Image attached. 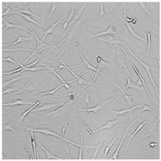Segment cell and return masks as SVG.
Masks as SVG:
<instances>
[{
	"label": "cell",
	"instance_id": "48",
	"mask_svg": "<svg viewBox=\"0 0 161 161\" xmlns=\"http://www.w3.org/2000/svg\"><path fill=\"white\" fill-rule=\"evenodd\" d=\"M14 14V9H11V8H10V7H8V8H7V10H5L4 12H2V17L10 16V15H11V14Z\"/></svg>",
	"mask_w": 161,
	"mask_h": 161
},
{
	"label": "cell",
	"instance_id": "40",
	"mask_svg": "<svg viewBox=\"0 0 161 161\" xmlns=\"http://www.w3.org/2000/svg\"><path fill=\"white\" fill-rule=\"evenodd\" d=\"M77 115H78V116H79V117H80V120L82 121V123H83V124H84V125H85V128H86V129H87V130H88V131H89V133H90V134H91V135H92V136H93V137H94V138H95V140H96V141H99V142H100V140H99V139H98V138H97V137H96V136H95L94 133H93V131H92V130H90V129H89V126H87V125H86V124H85V121H84V119H82V117L80 116V114H79V112H77Z\"/></svg>",
	"mask_w": 161,
	"mask_h": 161
},
{
	"label": "cell",
	"instance_id": "7",
	"mask_svg": "<svg viewBox=\"0 0 161 161\" xmlns=\"http://www.w3.org/2000/svg\"><path fill=\"white\" fill-rule=\"evenodd\" d=\"M120 94V93H117V94L115 95V96H114V97H112V98L111 99H108V100H106L105 101H104V102H102L101 104H99L97 106H96V107H91V108H81V107H77V106H76V105L74 104V106L76 107V108L79 109V110H80V111H87V112H91V111H93L94 112L95 115H97V112H98L100 110H101V109H103L104 107H107V105L110 102H111V101L114 100V99L116 98Z\"/></svg>",
	"mask_w": 161,
	"mask_h": 161
},
{
	"label": "cell",
	"instance_id": "26",
	"mask_svg": "<svg viewBox=\"0 0 161 161\" xmlns=\"http://www.w3.org/2000/svg\"><path fill=\"white\" fill-rule=\"evenodd\" d=\"M36 142L37 144H38L39 146H40V147L41 148V149H42L43 150H44V151L45 152V153H46V155H47V159H61V158L59 156H56L53 155L52 153H51L50 152H49L48 150V149H47L46 148L44 147V146H43L42 144L40 143V141H39L38 140H37V139H36Z\"/></svg>",
	"mask_w": 161,
	"mask_h": 161
},
{
	"label": "cell",
	"instance_id": "25",
	"mask_svg": "<svg viewBox=\"0 0 161 161\" xmlns=\"http://www.w3.org/2000/svg\"><path fill=\"white\" fill-rule=\"evenodd\" d=\"M63 105V104L58 103V104H45L43 106H41L39 108H36L32 112H36V111H46V110H49V109L54 108V107H57V106H61Z\"/></svg>",
	"mask_w": 161,
	"mask_h": 161
},
{
	"label": "cell",
	"instance_id": "29",
	"mask_svg": "<svg viewBox=\"0 0 161 161\" xmlns=\"http://www.w3.org/2000/svg\"><path fill=\"white\" fill-rule=\"evenodd\" d=\"M124 24L126 25V26L127 27V28H128V30H129V32H130V34L132 35V36H133V37H135V38L138 39V40H143L144 42H145V41H146L145 38H143V37H141V36H140V35L137 34V32H136L134 30H133V28H132V27H131V25H130V23L126 22V21H125V22H124Z\"/></svg>",
	"mask_w": 161,
	"mask_h": 161
},
{
	"label": "cell",
	"instance_id": "36",
	"mask_svg": "<svg viewBox=\"0 0 161 161\" xmlns=\"http://www.w3.org/2000/svg\"><path fill=\"white\" fill-rule=\"evenodd\" d=\"M40 104V101H37V102H36V103L32 105V107H30V108H28V110H27V111H25L24 113H23L22 114V115H21V119H20V123H21V122H22L23 120H24V119L25 118V116H26L27 115H28V113L29 112H31V111H32V110H33V109H35L36 107V106H38V105Z\"/></svg>",
	"mask_w": 161,
	"mask_h": 161
},
{
	"label": "cell",
	"instance_id": "47",
	"mask_svg": "<svg viewBox=\"0 0 161 161\" xmlns=\"http://www.w3.org/2000/svg\"><path fill=\"white\" fill-rule=\"evenodd\" d=\"M104 142H105V139H104L103 141H100V144H99V145L97 146V148H96V151H95V153H94V156H93V159H95L96 158V156H97V153H99V151H100V148L103 146L104 145Z\"/></svg>",
	"mask_w": 161,
	"mask_h": 161
},
{
	"label": "cell",
	"instance_id": "56",
	"mask_svg": "<svg viewBox=\"0 0 161 161\" xmlns=\"http://www.w3.org/2000/svg\"><path fill=\"white\" fill-rule=\"evenodd\" d=\"M159 117H157V119H156V120H155V123H154V124H153V127L156 126L157 125V123H159Z\"/></svg>",
	"mask_w": 161,
	"mask_h": 161
},
{
	"label": "cell",
	"instance_id": "37",
	"mask_svg": "<svg viewBox=\"0 0 161 161\" xmlns=\"http://www.w3.org/2000/svg\"><path fill=\"white\" fill-rule=\"evenodd\" d=\"M117 137H118V133H116V134H115V137H114V139H113L112 141H111V143L108 144L107 145H106V147H105V150H104V158H106V157H107V153H108L109 150H110V149L111 148V146H112V145H114V143H115V140H116Z\"/></svg>",
	"mask_w": 161,
	"mask_h": 161
},
{
	"label": "cell",
	"instance_id": "53",
	"mask_svg": "<svg viewBox=\"0 0 161 161\" xmlns=\"http://www.w3.org/2000/svg\"><path fill=\"white\" fill-rule=\"evenodd\" d=\"M157 145H158V143H157V142H151V143L149 144V145H148L147 147H146V149H151V148L156 147V146H157Z\"/></svg>",
	"mask_w": 161,
	"mask_h": 161
},
{
	"label": "cell",
	"instance_id": "5",
	"mask_svg": "<svg viewBox=\"0 0 161 161\" xmlns=\"http://www.w3.org/2000/svg\"><path fill=\"white\" fill-rule=\"evenodd\" d=\"M120 69L123 71V73L125 74V77L127 80V85H126L125 87H123V89H131L133 95H135V90H138L139 93H141V92H142V91L144 90V88H142V87L141 86H137L135 83L132 82V80H131V76L130 75V71L126 67H124V68L121 67Z\"/></svg>",
	"mask_w": 161,
	"mask_h": 161
},
{
	"label": "cell",
	"instance_id": "39",
	"mask_svg": "<svg viewBox=\"0 0 161 161\" xmlns=\"http://www.w3.org/2000/svg\"><path fill=\"white\" fill-rule=\"evenodd\" d=\"M57 6H58V3L57 2H53L52 3V6H51V10L50 12H49L48 15V17H47L46 18V21H48L49 20V19H51V17H52V15L54 14V11H55V10H56Z\"/></svg>",
	"mask_w": 161,
	"mask_h": 161
},
{
	"label": "cell",
	"instance_id": "30",
	"mask_svg": "<svg viewBox=\"0 0 161 161\" xmlns=\"http://www.w3.org/2000/svg\"><path fill=\"white\" fill-rule=\"evenodd\" d=\"M14 13H16V14H19V15H21V16L22 17V18H24L25 19V20L28 21H29V22L33 23V24L37 25H39V26L43 27V28H45V29H47L46 26H44V25H43L42 24H40V23H39V22H37V21H35V20H33V19H32V18H31V16H28V15H25V14H21V13H18V12H17V11H15V10H14Z\"/></svg>",
	"mask_w": 161,
	"mask_h": 161
},
{
	"label": "cell",
	"instance_id": "10",
	"mask_svg": "<svg viewBox=\"0 0 161 161\" xmlns=\"http://www.w3.org/2000/svg\"><path fill=\"white\" fill-rule=\"evenodd\" d=\"M98 40L108 44L109 48H110L112 47V45H121V44L125 45L126 44V42H123V41H120V40H117L116 37L112 36V35H108V36H104V37H102V38H98Z\"/></svg>",
	"mask_w": 161,
	"mask_h": 161
},
{
	"label": "cell",
	"instance_id": "51",
	"mask_svg": "<svg viewBox=\"0 0 161 161\" xmlns=\"http://www.w3.org/2000/svg\"><path fill=\"white\" fill-rule=\"evenodd\" d=\"M16 91V89H11V88H9V89H7L6 90L3 91L2 92V95H5V94H8V93H14Z\"/></svg>",
	"mask_w": 161,
	"mask_h": 161
},
{
	"label": "cell",
	"instance_id": "44",
	"mask_svg": "<svg viewBox=\"0 0 161 161\" xmlns=\"http://www.w3.org/2000/svg\"><path fill=\"white\" fill-rule=\"evenodd\" d=\"M22 70H23L22 67H18V69H16V70H14V71H10V72H3L2 73V77L6 76V75L13 74H18V73L21 72Z\"/></svg>",
	"mask_w": 161,
	"mask_h": 161
},
{
	"label": "cell",
	"instance_id": "23",
	"mask_svg": "<svg viewBox=\"0 0 161 161\" xmlns=\"http://www.w3.org/2000/svg\"><path fill=\"white\" fill-rule=\"evenodd\" d=\"M2 22H3V24H5V27L2 28V32H4L5 31L7 30L8 28H19V29H21V30H23V31H26V32H28V33H29V34H31V33H32V32H30L29 30H28L26 28H24V27L21 26V25H14V24H13V23L9 22V21H7L5 20V19H2Z\"/></svg>",
	"mask_w": 161,
	"mask_h": 161
},
{
	"label": "cell",
	"instance_id": "13",
	"mask_svg": "<svg viewBox=\"0 0 161 161\" xmlns=\"http://www.w3.org/2000/svg\"><path fill=\"white\" fill-rule=\"evenodd\" d=\"M75 12H76V10H74V5H72V8H71V13H70V15H69L68 19H67V20L66 21H65V22L63 24V28H62V30H61V32H59L58 34L56 35V36H55V37H54V38L52 40H51L50 42H48V45L51 44V43L54 42V40H56V39L58 38V37H59V36H60L61 35H62V33H63V32H64L65 30H66V28H67V27H68L70 21L72 20V18H73V17H74V15Z\"/></svg>",
	"mask_w": 161,
	"mask_h": 161
},
{
	"label": "cell",
	"instance_id": "55",
	"mask_svg": "<svg viewBox=\"0 0 161 161\" xmlns=\"http://www.w3.org/2000/svg\"><path fill=\"white\" fill-rule=\"evenodd\" d=\"M23 143H24V146H25V150H26V152H27V153H28V156H29V159H32V155H31V153H30V152H29V150H28V147H27L26 144L25 143V142H23Z\"/></svg>",
	"mask_w": 161,
	"mask_h": 161
},
{
	"label": "cell",
	"instance_id": "50",
	"mask_svg": "<svg viewBox=\"0 0 161 161\" xmlns=\"http://www.w3.org/2000/svg\"><path fill=\"white\" fill-rule=\"evenodd\" d=\"M2 61H5V62H10V63H13L15 65H18V62H16V60L15 59H14V58H12L10 56L7 57V58H2Z\"/></svg>",
	"mask_w": 161,
	"mask_h": 161
},
{
	"label": "cell",
	"instance_id": "45",
	"mask_svg": "<svg viewBox=\"0 0 161 161\" xmlns=\"http://www.w3.org/2000/svg\"><path fill=\"white\" fill-rule=\"evenodd\" d=\"M80 152H79L78 159H82V153H83V139L81 136V133L80 132Z\"/></svg>",
	"mask_w": 161,
	"mask_h": 161
},
{
	"label": "cell",
	"instance_id": "21",
	"mask_svg": "<svg viewBox=\"0 0 161 161\" xmlns=\"http://www.w3.org/2000/svg\"><path fill=\"white\" fill-rule=\"evenodd\" d=\"M86 6H87V3H85V4H83L82 6H80V7H79V8L76 10V12H75L74 15V17H73L72 20H71V22L69 24L68 27L70 26V25H71L74 24V22H77V21L80 20V17H81L82 14L84 13V10H85Z\"/></svg>",
	"mask_w": 161,
	"mask_h": 161
},
{
	"label": "cell",
	"instance_id": "9",
	"mask_svg": "<svg viewBox=\"0 0 161 161\" xmlns=\"http://www.w3.org/2000/svg\"><path fill=\"white\" fill-rule=\"evenodd\" d=\"M105 34H108V35H115V36H119L118 33H117L116 32V27L114 26V25H110V26L108 27V28H107V30L104 31V32H100V33H97V34H95V35H92L91 36H89L88 38L85 39V40H80V42L78 43H75V45L76 46H77V45L80 44H82V43L85 42V41H87L88 40H89V39L91 38H93V37H97V36H102V35H105Z\"/></svg>",
	"mask_w": 161,
	"mask_h": 161
},
{
	"label": "cell",
	"instance_id": "49",
	"mask_svg": "<svg viewBox=\"0 0 161 161\" xmlns=\"http://www.w3.org/2000/svg\"><path fill=\"white\" fill-rule=\"evenodd\" d=\"M89 92H87L86 95H85V102L83 104V107H88V105L90 104V100H89Z\"/></svg>",
	"mask_w": 161,
	"mask_h": 161
},
{
	"label": "cell",
	"instance_id": "31",
	"mask_svg": "<svg viewBox=\"0 0 161 161\" xmlns=\"http://www.w3.org/2000/svg\"><path fill=\"white\" fill-rule=\"evenodd\" d=\"M65 83H62L60 85H58V87H56L55 89H54L53 90L51 91H48V92H44V93H40V94L36 95V96H35V97H33V98H36V97H40V96H45V95H53V96H54V93H56L57 91L59 89H61L63 86H65Z\"/></svg>",
	"mask_w": 161,
	"mask_h": 161
},
{
	"label": "cell",
	"instance_id": "20",
	"mask_svg": "<svg viewBox=\"0 0 161 161\" xmlns=\"http://www.w3.org/2000/svg\"><path fill=\"white\" fill-rule=\"evenodd\" d=\"M66 17H67V14H66V15H64V16L62 17V18H61L60 19H59V20H58V21H57V22L54 23V24L51 25V26L49 27L48 28H47L46 31H45L44 33V36H43V38H42L43 41H44V40H45V38H46L47 36H48L49 34H51V33H53V34H54V35H55V36H56V34H55V33H54V28H56L57 25H58L59 24V23H60L61 21H62V20H63V19H64V18H66Z\"/></svg>",
	"mask_w": 161,
	"mask_h": 161
},
{
	"label": "cell",
	"instance_id": "15",
	"mask_svg": "<svg viewBox=\"0 0 161 161\" xmlns=\"http://www.w3.org/2000/svg\"><path fill=\"white\" fill-rule=\"evenodd\" d=\"M77 51H78L79 55H80V58H81V59H82V62H83L82 63H83V64H84V65H85V66L87 67V68L89 69V70H91V71H95V72H97V74H101V75H102V76L104 77H105V78H106V79H107V80H108V81H110V82H111V80H109L108 77H107L106 76V75L103 74H102V73H101V71H98V70H97V68H95V67H93V66H92V65H91L90 63H89V62H88V61H87L85 58H84V56H83L82 54H81V53L80 52V51H79L78 49L77 48Z\"/></svg>",
	"mask_w": 161,
	"mask_h": 161
},
{
	"label": "cell",
	"instance_id": "22",
	"mask_svg": "<svg viewBox=\"0 0 161 161\" xmlns=\"http://www.w3.org/2000/svg\"><path fill=\"white\" fill-rule=\"evenodd\" d=\"M97 70L100 71H101L102 70H104V69L105 68H107V67H110V68H111L114 71H115V70L112 67V66H111L110 63H108V62H106V61H104L103 59V58H101V57L100 56H97Z\"/></svg>",
	"mask_w": 161,
	"mask_h": 161
},
{
	"label": "cell",
	"instance_id": "14",
	"mask_svg": "<svg viewBox=\"0 0 161 161\" xmlns=\"http://www.w3.org/2000/svg\"><path fill=\"white\" fill-rule=\"evenodd\" d=\"M116 46V54H117V65L119 66V67H126V58L125 55H124V53L122 51L120 48V46L119 45H115Z\"/></svg>",
	"mask_w": 161,
	"mask_h": 161
},
{
	"label": "cell",
	"instance_id": "24",
	"mask_svg": "<svg viewBox=\"0 0 161 161\" xmlns=\"http://www.w3.org/2000/svg\"><path fill=\"white\" fill-rule=\"evenodd\" d=\"M35 103L32 102H28V101L25 100H17L12 101L10 103H4L2 104V106H17V105H33Z\"/></svg>",
	"mask_w": 161,
	"mask_h": 161
},
{
	"label": "cell",
	"instance_id": "34",
	"mask_svg": "<svg viewBox=\"0 0 161 161\" xmlns=\"http://www.w3.org/2000/svg\"><path fill=\"white\" fill-rule=\"evenodd\" d=\"M47 67H42V66H40V67H29V68H25L23 69L22 71H21V72L18 73L17 74H20L21 73L24 72V71H32V72H36V71H44V70H47Z\"/></svg>",
	"mask_w": 161,
	"mask_h": 161
},
{
	"label": "cell",
	"instance_id": "8",
	"mask_svg": "<svg viewBox=\"0 0 161 161\" xmlns=\"http://www.w3.org/2000/svg\"><path fill=\"white\" fill-rule=\"evenodd\" d=\"M129 123H128V126H127V129L126 130V133L125 134L123 135V138H122V140H121L120 143H119V146H118V148H117V149L115 150V152L114 153V154H113L112 156L110 158V159H118V156H119V151H120V149L121 147H122V145H123V141H124V140H125L126 138V134L128 133V132H129V130H130V128H132V126H133V125L136 122H137V120H134L133 122V123H131V119H132V116H131V115L129 116Z\"/></svg>",
	"mask_w": 161,
	"mask_h": 161
},
{
	"label": "cell",
	"instance_id": "43",
	"mask_svg": "<svg viewBox=\"0 0 161 161\" xmlns=\"http://www.w3.org/2000/svg\"><path fill=\"white\" fill-rule=\"evenodd\" d=\"M100 15H99L98 21H100L101 19H106L107 20V17H106V14L104 13V5L102 3H100Z\"/></svg>",
	"mask_w": 161,
	"mask_h": 161
},
{
	"label": "cell",
	"instance_id": "12",
	"mask_svg": "<svg viewBox=\"0 0 161 161\" xmlns=\"http://www.w3.org/2000/svg\"><path fill=\"white\" fill-rule=\"evenodd\" d=\"M32 79L33 77L28 80V82L27 83L26 85H24L22 89H20L19 91H17V92H14V94H19V93H28L29 92L32 90H36V89H44L43 87H37L36 85H35L34 84H32Z\"/></svg>",
	"mask_w": 161,
	"mask_h": 161
},
{
	"label": "cell",
	"instance_id": "42",
	"mask_svg": "<svg viewBox=\"0 0 161 161\" xmlns=\"http://www.w3.org/2000/svg\"><path fill=\"white\" fill-rule=\"evenodd\" d=\"M151 136H155V137H156V135L154 133H153V132H149V130L145 131V133H144L142 136H141V137H140V139L138 140V141H137V143H139L140 141H141V140H143V139L146 138V137H151Z\"/></svg>",
	"mask_w": 161,
	"mask_h": 161
},
{
	"label": "cell",
	"instance_id": "18",
	"mask_svg": "<svg viewBox=\"0 0 161 161\" xmlns=\"http://www.w3.org/2000/svg\"><path fill=\"white\" fill-rule=\"evenodd\" d=\"M144 105H137V106H134V107H131L130 108L124 109V110H121V111H115V110H112V109H111V108H109V110H110V111L111 112L113 116L115 117V118H116L117 116L123 115H124V114H126V113L132 112L133 111H134L135 109L139 108V107H142Z\"/></svg>",
	"mask_w": 161,
	"mask_h": 161
},
{
	"label": "cell",
	"instance_id": "52",
	"mask_svg": "<svg viewBox=\"0 0 161 161\" xmlns=\"http://www.w3.org/2000/svg\"><path fill=\"white\" fill-rule=\"evenodd\" d=\"M77 80H78L79 85H82V84H89V82H88L86 80H84V79L81 78V77H79V78L77 79Z\"/></svg>",
	"mask_w": 161,
	"mask_h": 161
},
{
	"label": "cell",
	"instance_id": "1",
	"mask_svg": "<svg viewBox=\"0 0 161 161\" xmlns=\"http://www.w3.org/2000/svg\"><path fill=\"white\" fill-rule=\"evenodd\" d=\"M85 15L84 14V15L81 17V20H80H80L77 21L76 25H75V26L72 28V30L69 32L68 36H67L66 38L63 39V40H61L60 42H58V44H57V45L53 47L51 49V50H49L48 52L47 53V54H45V55H47V54H48L49 52H51V51L55 49L56 48L61 47V48H62V51H61V52L58 54V56H57V58H56V61H59V58H60V57L62 56V54H63L64 52L67 54V58H68V60H69V55H68V52H67V51H68V47H69V45H70V43L72 41L73 39L74 38V36L77 35V31H78V28H80V25H81V23L83 22V21H84V19H85Z\"/></svg>",
	"mask_w": 161,
	"mask_h": 161
},
{
	"label": "cell",
	"instance_id": "11",
	"mask_svg": "<svg viewBox=\"0 0 161 161\" xmlns=\"http://www.w3.org/2000/svg\"><path fill=\"white\" fill-rule=\"evenodd\" d=\"M114 85H115V86L118 88V89H119V90L121 91V93H123V98L120 99L119 100V103H120V102H122L123 100H126V101L127 103V105L128 106H130V107H133V103H134L135 101H136V99H137V97H135L134 95H132V96H129V95H127L126 93H125V91H124V89H122L121 87H119V85H116L115 83H113Z\"/></svg>",
	"mask_w": 161,
	"mask_h": 161
},
{
	"label": "cell",
	"instance_id": "19",
	"mask_svg": "<svg viewBox=\"0 0 161 161\" xmlns=\"http://www.w3.org/2000/svg\"><path fill=\"white\" fill-rule=\"evenodd\" d=\"M125 120V118H122V119H113V120H111V121H108V122H107L106 123V124H105L104 126L100 127V128H99V129L93 131V133H97V132H99V131L100 130H107V129H111V128H112L113 126H115V125H116L117 123H120V122H123V121Z\"/></svg>",
	"mask_w": 161,
	"mask_h": 161
},
{
	"label": "cell",
	"instance_id": "4",
	"mask_svg": "<svg viewBox=\"0 0 161 161\" xmlns=\"http://www.w3.org/2000/svg\"><path fill=\"white\" fill-rule=\"evenodd\" d=\"M74 101L75 99H70V100L67 101L65 104H63V105H61V107H58V109L51 111L49 113H46L43 115L44 116H45V115H48V116H61L64 114H67L68 112V110L71 108V105L74 104Z\"/></svg>",
	"mask_w": 161,
	"mask_h": 161
},
{
	"label": "cell",
	"instance_id": "46",
	"mask_svg": "<svg viewBox=\"0 0 161 161\" xmlns=\"http://www.w3.org/2000/svg\"><path fill=\"white\" fill-rule=\"evenodd\" d=\"M34 49H29V48H7L3 49V51H32Z\"/></svg>",
	"mask_w": 161,
	"mask_h": 161
},
{
	"label": "cell",
	"instance_id": "3",
	"mask_svg": "<svg viewBox=\"0 0 161 161\" xmlns=\"http://www.w3.org/2000/svg\"><path fill=\"white\" fill-rule=\"evenodd\" d=\"M24 130H25L33 131V132H37V133H44V134H46V135H51V136H54V137H58V138L61 139V140H64L65 141H68V142H70L71 144H73V145H76V146H78V147H80V145H78V144H77V143H75V142H74V141H70V140H67V139L65 138L64 133H65V130H66V126L63 127V133H62V137H61V136H59V135H58V133H55V132H54V131L50 130L49 129H32V128H29V127H25V128H24Z\"/></svg>",
	"mask_w": 161,
	"mask_h": 161
},
{
	"label": "cell",
	"instance_id": "2",
	"mask_svg": "<svg viewBox=\"0 0 161 161\" xmlns=\"http://www.w3.org/2000/svg\"><path fill=\"white\" fill-rule=\"evenodd\" d=\"M30 29H31V32H32V35H33V36H35V39H36V43H37V45H36V48H35L34 50L32 51V54H31L30 55H29V56H28V58H27L24 61V63L28 62V59H30V58H32V56H34L35 54H41V53L43 52V51L46 50V49L52 48H53V47L50 46V45H48V44H45L42 40H40V39L38 38V36H36V34L34 32V31L32 30V28L31 26H30Z\"/></svg>",
	"mask_w": 161,
	"mask_h": 161
},
{
	"label": "cell",
	"instance_id": "16",
	"mask_svg": "<svg viewBox=\"0 0 161 161\" xmlns=\"http://www.w3.org/2000/svg\"><path fill=\"white\" fill-rule=\"evenodd\" d=\"M136 18H137L138 20H140L141 21V23H142V25H143L144 26H145V29H146V32H147V38H148V48H147V50H146V52L144 53L143 55H141V57H146V58H147V62H149V50H150V45H151V35H152V32L150 30H149V28H147V26L145 25V23L141 21V19L140 18H137L136 17Z\"/></svg>",
	"mask_w": 161,
	"mask_h": 161
},
{
	"label": "cell",
	"instance_id": "57",
	"mask_svg": "<svg viewBox=\"0 0 161 161\" xmlns=\"http://www.w3.org/2000/svg\"><path fill=\"white\" fill-rule=\"evenodd\" d=\"M135 84H136V85H137V86H141V84H142V82H141V80L138 78V80H137V82H136Z\"/></svg>",
	"mask_w": 161,
	"mask_h": 161
},
{
	"label": "cell",
	"instance_id": "32",
	"mask_svg": "<svg viewBox=\"0 0 161 161\" xmlns=\"http://www.w3.org/2000/svg\"><path fill=\"white\" fill-rule=\"evenodd\" d=\"M148 121H149V119H147V120L144 121L143 123H140V124H139V125L137 126V129L135 130V131H134V132H133V134L131 135V136H130V140H129V141H128V144H127V148L129 147V145H130V141H131V140H132V139H133V137H134L135 135L137 134V133H138L139 131L141 130V128H142V127H143L144 126H145V124H146V123H147V122H148Z\"/></svg>",
	"mask_w": 161,
	"mask_h": 161
},
{
	"label": "cell",
	"instance_id": "33",
	"mask_svg": "<svg viewBox=\"0 0 161 161\" xmlns=\"http://www.w3.org/2000/svg\"><path fill=\"white\" fill-rule=\"evenodd\" d=\"M30 132V135H31V141H32V148H33V152H34V159H39V156H38V153L36 152V138L34 137V132L33 131H29Z\"/></svg>",
	"mask_w": 161,
	"mask_h": 161
},
{
	"label": "cell",
	"instance_id": "54",
	"mask_svg": "<svg viewBox=\"0 0 161 161\" xmlns=\"http://www.w3.org/2000/svg\"><path fill=\"white\" fill-rule=\"evenodd\" d=\"M38 61H39V59H36V60H35L34 62H33V63H30V64H28V65H25V67H26V68H29V67H33V66H34V65H36V63H38Z\"/></svg>",
	"mask_w": 161,
	"mask_h": 161
},
{
	"label": "cell",
	"instance_id": "27",
	"mask_svg": "<svg viewBox=\"0 0 161 161\" xmlns=\"http://www.w3.org/2000/svg\"><path fill=\"white\" fill-rule=\"evenodd\" d=\"M33 37L31 36V37H28V38H26V37H24V36H18V40L14 43H10V44H2V47H7V46H12V45H16L18 44H20V43H24L25 41H28V40H33Z\"/></svg>",
	"mask_w": 161,
	"mask_h": 161
},
{
	"label": "cell",
	"instance_id": "28",
	"mask_svg": "<svg viewBox=\"0 0 161 161\" xmlns=\"http://www.w3.org/2000/svg\"><path fill=\"white\" fill-rule=\"evenodd\" d=\"M138 4H139V6H141V8L142 9L144 13H145V18H144V21L141 20L144 23H145L146 18H147L149 16H152V13H151V11H150V10L148 8L147 5H146L145 2H139Z\"/></svg>",
	"mask_w": 161,
	"mask_h": 161
},
{
	"label": "cell",
	"instance_id": "6",
	"mask_svg": "<svg viewBox=\"0 0 161 161\" xmlns=\"http://www.w3.org/2000/svg\"><path fill=\"white\" fill-rule=\"evenodd\" d=\"M125 46L126 47L127 50H128V51H129V52L130 53L131 55H133V56L134 57V58H136V59H137V61H138L139 63H140V64H141V66H142V67H144V69H145V71H146V72H147L148 75H149V78H150V81H151V83L153 85V86H154V88H155L156 91L157 96H158V97H159V92H158V89H157V87H156V85L155 81H154V80H153V75H152V73H151V68H150V67H149V65L148 64V63H147V64H145V63H144V62L142 60H141V58H138V57H137V55H136V54H133V53L132 52V51H131V50H130V48H129V47H128V45H127L126 44H125Z\"/></svg>",
	"mask_w": 161,
	"mask_h": 161
},
{
	"label": "cell",
	"instance_id": "35",
	"mask_svg": "<svg viewBox=\"0 0 161 161\" xmlns=\"http://www.w3.org/2000/svg\"><path fill=\"white\" fill-rule=\"evenodd\" d=\"M15 120L16 119H13V121L11 122V123H6V124H5L4 126H3V130L6 131V130H11L12 132H14V133H17V134H18V131L15 130V129H14V122H15Z\"/></svg>",
	"mask_w": 161,
	"mask_h": 161
},
{
	"label": "cell",
	"instance_id": "41",
	"mask_svg": "<svg viewBox=\"0 0 161 161\" xmlns=\"http://www.w3.org/2000/svg\"><path fill=\"white\" fill-rule=\"evenodd\" d=\"M142 107H143V108L141 109V110L140 111H138V112H137V114L135 115V116L138 115V114H140V113L143 112V111H150L151 112L155 113V112H154V110H153L154 108H153V106H149V105H144V106ZM155 114H156V113H155Z\"/></svg>",
	"mask_w": 161,
	"mask_h": 161
},
{
	"label": "cell",
	"instance_id": "17",
	"mask_svg": "<svg viewBox=\"0 0 161 161\" xmlns=\"http://www.w3.org/2000/svg\"><path fill=\"white\" fill-rule=\"evenodd\" d=\"M33 3H34V2H31V3L30 2H28V4H27V6H25V7H24V6H21V7H20V8L14 9V10H18V11H17L18 13H21V14H25V15H28V16H33L36 18L41 19V18H40L39 16H37L36 14L32 13L30 11V10H29V7H30L31 5L33 4Z\"/></svg>",
	"mask_w": 161,
	"mask_h": 161
},
{
	"label": "cell",
	"instance_id": "38",
	"mask_svg": "<svg viewBox=\"0 0 161 161\" xmlns=\"http://www.w3.org/2000/svg\"><path fill=\"white\" fill-rule=\"evenodd\" d=\"M28 75L25 74L24 75V76H20V77H14V78H12L10 80H9V81H5V82H3V87H6L7 85H9L10 84H12V83L15 82V81H17V80H20V79H22L24 78V77H27Z\"/></svg>",
	"mask_w": 161,
	"mask_h": 161
}]
</instances>
